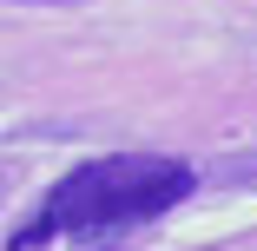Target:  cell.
Instances as JSON below:
<instances>
[{"label":"cell","instance_id":"6da1fadb","mask_svg":"<svg viewBox=\"0 0 257 251\" xmlns=\"http://www.w3.org/2000/svg\"><path fill=\"white\" fill-rule=\"evenodd\" d=\"M198 185V172L185 159H159V152H112V159H86L73 165L53 192H46L40 218L53 225V238H112L132 231L145 218H165L172 205H185Z\"/></svg>","mask_w":257,"mask_h":251},{"label":"cell","instance_id":"7a4b0ae2","mask_svg":"<svg viewBox=\"0 0 257 251\" xmlns=\"http://www.w3.org/2000/svg\"><path fill=\"white\" fill-rule=\"evenodd\" d=\"M14 7H79V0H14Z\"/></svg>","mask_w":257,"mask_h":251}]
</instances>
